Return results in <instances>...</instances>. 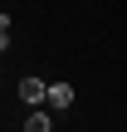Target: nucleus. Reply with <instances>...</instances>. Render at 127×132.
Returning a JSON list of instances; mask_svg holds the SVG:
<instances>
[{"mask_svg": "<svg viewBox=\"0 0 127 132\" xmlns=\"http://www.w3.org/2000/svg\"><path fill=\"white\" fill-rule=\"evenodd\" d=\"M44 98H49V83H44V78H34V73L20 78V103H24V108H44Z\"/></svg>", "mask_w": 127, "mask_h": 132, "instance_id": "f257e3e1", "label": "nucleus"}, {"mask_svg": "<svg viewBox=\"0 0 127 132\" xmlns=\"http://www.w3.org/2000/svg\"><path fill=\"white\" fill-rule=\"evenodd\" d=\"M44 108H49V113H69V108H73V83H64V78H59V83H49Z\"/></svg>", "mask_w": 127, "mask_h": 132, "instance_id": "f03ea898", "label": "nucleus"}, {"mask_svg": "<svg viewBox=\"0 0 127 132\" xmlns=\"http://www.w3.org/2000/svg\"><path fill=\"white\" fill-rule=\"evenodd\" d=\"M24 132H54V113H49V108H29Z\"/></svg>", "mask_w": 127, "mask_h": 132, "instance_id": "7ed1b4c3", "label": "nucleus"}, {"mask_svg": "<svg viewBox=\"0 0 127 132\" xmlns=\"http://www.w3.org/2000/svg\"><path fill=\"white\" fill-rule=\"evenodd\" d=\"M5 49H10V29L0 24V54H5Z\"/></svg>", "mask_w": 127, "mask_h": 132, "instance_id": "20e7f679", "label": "nucleus"}]
</instances>
